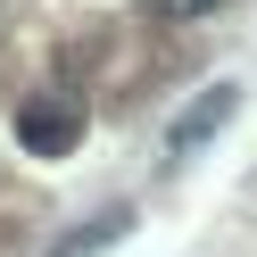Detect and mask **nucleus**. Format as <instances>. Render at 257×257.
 Masks as SVG:
<instances>
[{
    "instance_id": "nucleus-1",
    "label": "nucleus",
    "mask_w": 257,
    "mask_h": 257,
    "mask_svg": "<svg viewBox=\"0 0 257 257\" xmlns=\"http://www.w3.org/2000/svg\"><path fill=\"white\" fill-rule=\"evenodd\" d=\"M232 108H240V91H232V83H207L199 100L174 116V133H166V166H183L191 150H207V141L224 133V116H232Z\"/></svg>"
},
{
    "instance_id": "nucleus-2",
    "label": "nucleus",
    "mask_w": 257,
    "mask_h": 257,
    "mask_svg": "<svg viewBox=\"0 0 257 257\" xmlns=\"http://www.w3.org/2000/svg\"><path fill=\"white\" fill-rule=\"evenodd\" d=\"M17 141H25L34 158H67L75 141H83V116H75L67 100H25V108H17Z\"/></svg>"
},
{
    "instance_id": "nucleus-3",
    "label": "nucleus",
    "mask_w": 257,
    "mask_h": 257,
    "mask_svg": "<svg viewBox=\"0 0 257 257\" xmlns=\"http://www.w3.org/2000/svg\"><path fill=\"white\" fill-rule=\"evenodd\" d=\"M166 17H207V9H224V0H158Z\"/></svg>"
}]
</instances>
